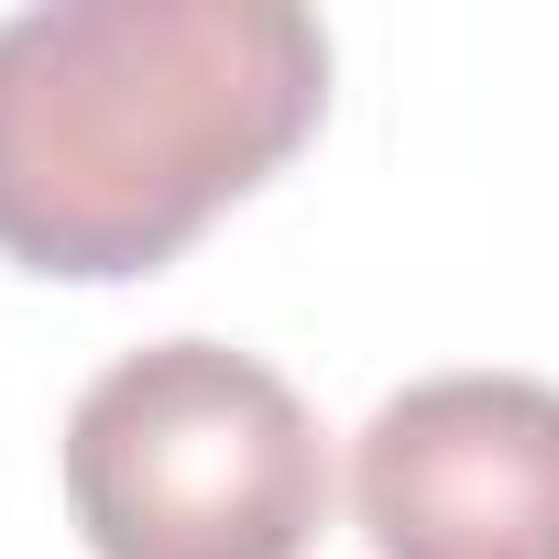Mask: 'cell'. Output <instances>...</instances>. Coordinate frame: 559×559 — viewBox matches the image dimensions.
<instances>
[{"instance_id":"obj_1","label":"cell","mask_w":559,"mask_h":559,"mask_svg":"<svg viewBox=\"0 0 559 559\" xmlns=\"http://www.w3.org/2000/svg\"><path fill=\"white\" fill-rule=\"evenodd\" d=\"M330 110L297 0H34L0 12V252L121 286L176 263Z\"/></svg>"},{"instance_id":"obj_2","label":"cell","mask_w":559,"mask_h":559,"mask_svg":"<svg viewBox=\"0 0 559 559\" xmlns=\"http://www.w3.org/2000/svg\"><path fill=\"white\" fill-rule=\"evenodd\" d=\"M67 515L99 559H308L330 439L263 352L143 341L67 406Z\"/></svg>"},{"instance_id":"obj_3","label":"cell","mask_w":559,"mask_h":559,"mask_svg":"<svg viewBox=\"0 0 559 559\" xmlns=\"http://www.w3.org/2000/svg\"><path fill=\"white\" fill-rule=\"evenodd\" d=\"M373 559H559V384L428 373L352 439Z\"/></svg>"}]
</instances>
